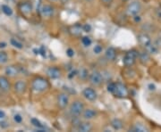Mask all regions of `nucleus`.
Returning a JSON list of instances; mask_svg holds the SVG:
<instances>
[{
    "mask_svg": "<svg viewBox=\"0 0 161 132\" xmlns=\"http://www.w3.org/2000/svg\"><path fill=\"white\" fill-rule=\"evenodd\" d=\"M50 87V83L43 77H36L31 81V88L35 92L47 91Z\"/></svg>",
    "mask_w": 161,
    "mask_h": 132,
    "instance_id": "f257e3e1",
    "label": "nucleus"
},
{
    "mask_svg": "<svg viewBox=\"0 0 161 132\" xmlns=\"http://www.w3.org/2000/svg\"><path fill=\"white\" fill-rule=\"evenodd\" d=\"M112 95L117 98H127L129 95V90L125 84H123L121 82H116L115 84V88H114Z\"/></svg>",
    "mask_w": 161,
    "mask_h": 132,
    "instance_id": "f03ea898",
    "label": "nucleus"
},
{
    "mask_svg": "<svg viewBox=\"0 0 161 132\" xmlns=\"http://www.w3.org/2000/svg\"><path fill=\"white\" fill-rule=\"evenodd\" d=\"M142 9V4L137 0H134L131 3H129L128 6H126V13L129 16L134 17V16H137L141 13Z\"/></svg>",
    "mask_w": 161,
    "mask_h": 132,
    "instance_id": "7ed1b4c3",
    "label": "nucleus"
},
{
    "mask_svg": "<svg viewBox=\"0 0 161 132\" xmlns=\"http://www.w3.org/2000/svg\"><path fill=\"white\" fill-rule=\"evenodd\" d=\"M84 109L85 108H84L83 102L80 101V100H75V101H74L73 103H71L69 111L70 114H71V115L73 117H78V116H80L82 114V112H83Z\"/></svg>",
    "mask_w": 161,
    "mask_h": 132,
    "instance_id": "20e7f679",
    "label": "nucleus"
},
{
    "mask_svg": "<svg viewBox=\"0 0 161 132\" xmlns=\"http://www.w3.org/2000/svg\"><path fill=\"white\" fill-rule=\"evenodd\" d=\"M139 52L135 49H132V50H129L126 52L125 57H124V64L125 66L126 67H132V65L135 63L137 58H138Z\"/></svg>",
    "mask_w": 161,
    "mask_h": 132,
    "instance_id": "39448f33",
    "label": "nucleus"
},
{
    "mask_svg": "<svg viewBox=\"0 0 161 132\" xmlns=\"http://www.w3.org/2000/svg\"><path fill=\"white\" fill-rule=\"evenodd\" d=\"M89 81L93 86L99 87L103 82V75L98 71H93L89 76Z\"/></svg>",
    "mask_w": 161,
    "mask_h": 132,
    "instance_id": "423d86ee",
    "label": "nucleus"
},
{
    "mask_svg": "<svg viewBox=\"0 0 161 132\" xmlns=\"http://www.w3.org/2000/svg\"><path fill=\"white\" fill-rule=\"evenodd\" d=\"M57 103L60 109H65L69 104V96L66 93H60L57 98Z\"/></svg>",
    "mask_w": 161,
    "mask_h": 132,
    "instance_id": "0eeeda50",
    "label": "nucleus"
},
{
    "mask_svg": "<svg viewBox=\"0 0 161 132\" xmlns=\"http://www.w3.org/2000/svg\"><path fill=\"white\" fill-rule=\"evenodd\" d=\"M82 96L89 101H96L98 98V94L92 87H85L82 90Z\"/></svg>",
    "mask_w": 161,
    "mask_h": 132,
    "instance_id": "6e6552de",
    "label": "nucleus"
},
{
    "mask_svg": "<svg viewBox=\"0 0 161 132\" xmlns=\"http://www.w3.org/2000/svg\"><path fill=\"white\" fill-rule=\"evenodd\" d=\"M68 32L73 37H80L83 32V27L80 23H75L68 27Z\"/></svg>",
    "mask_w": 161,
    "mask_h": 132,
    "instance_id": "1a4fd4ad",
    "label": "nucleus"
},
{
    "mask_svg": "<svg viewBox=\"0 0 161 132\" xmlns=\"http://www.w3.org/2000/svg\"><path fill=\"white\" fill-rule=\"evenodd\" d=\"M47 75L48 78H50L52 80H57V79H59L62 75V71L61 70L59 69L58 67H56V66H51L49 68H47Z\"/></svg>",
    "mask_w": 161,
    "mask_h": 132,
    "instance_id": "9d476101",
    "label": "nucleus"
},
{
    "mask_svg": "<svg viewBox=\"0 0 161 132\" xmlns=\"http://www.w3.org/2000/svg\"><path fill=\"white\" fill-rule=\"evenodd\" d=\"M18 8H19L20 12L23 14H25V15L31 13V12H32V5H31V2H27V1L20 3L19 6H18Z\"/></svg>",
    "mask_w": 161,
    "mask_h": 132,
    "instance_id": "9b49d317",
    "label": "nucleus"
},
{
    "mask_svg": "<svg viewBox=\"0 0 161 132\" xmlns=\"http://www.w3.org/2000/svg\"><path fill=\"white\" fill-rule=\"evenodd\" d=\"M138 41L139 43H140V45L144 46L145 48L148 46H150V44L152 43L150 36L147 34V33H145V32H143V33H140V34L138 35Z\"/></svg>",
    "mask_w": 161,
    "mask_h": 132,
    "instance_id": "f8f14e48",
    "label": "nucleus"
},
{
    "mask_svg": "<svg viewBox=\"0 0 161 132\" xmlns=\"http://www.w3.org/2000/svg\"><path fill=\"white\" fill-rule=\"evenodd\" d=\"M5 72H6V76L11 77V78H14V77H16L21 73V69L16 65H9L6 68Z\"/></svg>",
    "mask_w": 161,
    "mask_h": 132,
    "instance_id": "ddd939ff",
    "label": "nucleus"
},
{
    "mask_svg": "<svg viewBox=\"0 0 161 132\" xmlns=\"http://www.w3.org/2000/svg\"><path fill=\"white\" fill-rule=\"evenodd\" d=\"M0 89L3 93H8L11 89V84L6 76H0Z\"/></svg>",
    "mask_w": 161,
    "mask_h": 132,
    "instance_id": "4468645a",
    "label": "nucleus"
},
{
    "mask_svg": "<svg viewBox=\"0 0 161 132\" xmlns=\"http://www.w3.org/2000/svg\"><path fill=\"white\" fill-rule=\"evenodd\" d=\"M40 13H41V15L43 17L46 18H50L53 16L54 13H55V9L54 7L50 5H45L41 7L40 9Z\"/></svg>",
    "mask_w": 161,
    "mask_h": 132,
    "instance_id": "2eb2a0df",
    "label": "nucleus"
},
{
    "mask_svg": "<svg viewBox=\"0 0 161 132\" xmlns=\"http://www.w3.org/2000/svg\"><path fill=\"white\" fill-rule=\"evenodd\" d=\"M82 118L86 121H90V120H92L94 118L97 117L98 115V112L96 110L92 109V108H88V109H84L83 112H82Z\"/></svg>",
    "mask_w": 161,
    "mask_h": 132,
    "instance_id": "dca6fc26",
    "label": "nucleus"
},
{
    "mask_svg": "<svg viewBox=\"0 0 161 132\" xmlns=\"http://www.w3.org/2000/svg\"><path fill=\"white\" fill-rule=\"evenodd\" d=\"M14 91L18 94H24L27 90L28 87H27V83L25 81H18L14 83Z\"/></svg>",
    "mask_w": 161,
    "mask_h": 132,
    "instance_id": "f3484780",
    "label": "nucleus"
},
{
    "mask_svg": "<svg viewBox=\"0 0 161 132\" xmlns=\"http://www.w3.org/2000/svg\"><path fill=\"white\" fill-rule=\"evenodd\" d=\"M93 127H92V123L89 121H80V125L77 128V130L80 132H89L92 131Z\"/></svg>",
    "mask_w": 161,
    "mask_h": 132,
    "instance_id": "a211bd4d",
    "label": "nucleus"
},
{
    "mask_svg": "<svg viewBox=\"0 0 161 132\" xmlns=\"http://www.w3.org/2000/svg\"><path fill=\"white\" fill-rule=\"evenodd\" d=\"M105 57L110 62L115 61V58H116V50L114 47H108L105 52Z\"/></svg>",
    "mask_w": 161,
    "mask_h": 132,
    "instance_id": "6ab92c4d",
    "label": "nucleus"
},
{
    "mask_svg": "<svg viewBox=\"0 0 161 132\" xmlns=\"http://www.w3.org/2000/svg\"><path fill=\"white\" fill-rule=\"evenodd\" d=\"M111 127L115 129V130H119L122 129L124 127V122L121 121L120 119H114L111 121Z\"/></svg>",
    "mask_w": 161,
    "mask_h": 132,
    "instance_id": "aec40b11",
    "label": "nucleus"
},
{
    "mask_svg": "<svg viewBox=\"0 0 161 132\" xmlns=\"http://www.w3.org/2000/svg\"><path fill=\"white\" fill-rule=\"evenodd\" d=\"M138 57L140 58V61L143 63V64L147 63V62L150 60V55H149V53H148L147 51L139 53Z\"/></svg>",
    "mask_w": 161,
    "mask_h": 132,
    "instance_id": "412c9836",
    "label": "nucleus"
},
{
    "mask_svg": "<svg viewBox=\"0 0 161 132\" xmlns=\"http://www.w3.org/2000/svg\"><path fill=\"white\" fill-rule=\"evenodd\" d=\"M31 124L34 127H36L38 129H45V126H44L38 119L32 118V119H31Z\"/></svg>",
    "mask_w": 161,
    "mask_h": 132,
    "instance_id": "4be33fe9",
    "label": "nucleus"
},
{
    "mask_svg": "<svg viewBox=\"0 0 161 132\" xmlns=\"http://www.w3.org/2000/svg\"><path fill=\"white\" fill-rule=\"evenodd\" d=\"M8 62V55L5 51H0V64H5Z\"/></svg>",
    "mask_w": 161,
    "mask_h": 132,
    "instance_id": "5701e85b",
    "label": "nucleus"
},
{
    "mask_svg": "<svg viewBox=\"0 0 161 132\" xmlns=\"http://www.w3.org/2000/svg\"><path fill=\"white\" fill-rule=\"evenodd\" d=\"M130 131H140V132H143V131H148V129L146 128H144L143 126L142 125H139V124H136L134 126L130 129Z\"/></svg>",
    "mask_w": 161,
    "mask_h": 132,
    "instance_id": "b1692460",
    "label": "nucleus"
},
{
    "mask_svg": "<svg viewBox=\"0 0 161 132\" xmlns=\"http://www.w3.org/2000/svg\"><path fill=\"white\" fill-rule=\"evenodd\" d=\"M2 11L3 13L7 15V16H11L12 14H13V10H12V8L10 6H6V5H4V6H2Z\"/></svg>",
    "mask_w": 161,
    "mask_h": 132,
    "instance_id": "393cba45",
    "label": "nucleus"
},
{
    "mask_svg": "<svg viewBox=\"0 0 161 132\" xmlns=\"http://www.w3.org/2000/svg\"><path fill=\"white\" fill-rule=\"evenodd\" d=\"M11 44L13 45V46H14V47H16V48H19V49H22L23 47V44L20 42V41H18L16 39H12L11 40Z\"/></svg>",
    "mask_w": 161,
    "mask_h": 132,
    "instance_id": "a878e982",
    "label": "nucleus"
},
{
    "mask_svg": "<svg viewBox=\"0 0 161 132\" xmlns=\"http://www.w3.org/2000/svg\"><path fill=\"white\" fill-rule=\"evenodd\" d=\"M81 43L85 46H91L92 45V40H91V38H89L87 36H84V37L81 38Z\"/></svg>",
    "mask_w": 161,
    "mask_h": 132,
    "instance_id": "bb28decb",
    "label": "nucleus"
},
{
    "mask_svg": "<svg viewBox=\"0 0 161 132\" xmlns=\"http://www.w3.org/2000/svg\"><path fill=\"white\" fill-rule=\"evenodd\" d=\"M113 2H114V0H100L101 5L105 6V7H107V8H108V7L112 6Z\"/></svg>",
    "mask_w": 161,
    "mask_h": 132,
    "instance_id": "cd10ccee",
    "label": "nucleus"
},
{
    "mask_svg": "<svg viewBox=\"0 0 161 132\" xmlns=\"http://www.w3.org/2000/svg\"><path fill=\"white\" fill-rule=\"evenodd\" d=\"M102 50H103V47H102V46H100V45H97V46H94V48H93V52L95 54H97V55L100 54L102 52Z\"/></svg>",
    "mask_w": 161,
    "mask_h": 132,
    "instance_id": "c85d7f7f",
    "label": "nucleus"
},
{
    "mask_svg": "<svg viewBox=\"0 0 161 132\" xmlns=\"http://www.w3.org/2000/svg\"><path fill=\"white\" fill-rule=\"evenodd\" d=\"M14 120L15 122H17V123H21L23 121V117L20 114H15L14 116Z\"/></svg>",
    "mask_w": 161,
    "mask_h": 132,
    "instance_id": "c756f323",
    "label": "nucleus"
},
{
    "mask_svg": "<svg viewBox=\"0 0 161 132\" xmlns=\"http://www.w3.org/2000/svg\"><path fill=\"white\" fill-rule=\"evenodd\" d=\"M115 83H114V82H111V83H109L108 84V91L109 92V93H113V91H114V88H115Z\"/></svg>",
    "mask_w": 161,
    "mask_h": 132,
    "instance_id": "7c9ffc66",
    "label": "nucleus"
},
{
    "mask_svg": "<svg viewBox=\"0 0 161 132\" xmlns=\"http://www.w3.org/2000/svg\"><path fill=\"white\" fill-rule=\"evenodd\" d=\"M66 55H67L69 57H73V56L75 55V51H74L73 49H71V48H68L67 51H66Z\"/></svg>",
    "mask_w": 161,
    "mask_h": 132,
    "instance_id": "2f4dec72",
    "label": "nucleus"
},
{
    "mask_svg": "<svg viewBox=\"0 0 161 132\" xmlns=\"http://www.w3.org/2000/svg\"><path fill=\"white\" fill-rule=\"evenodd\" d=\"M82 27H83V31H85V32H89L92 29L89 24H84V25H82Z\"/></svg>",
    "mask_w": 161,
    "mask_h": 132,
    "instance_id": "473e14b6",
    "label": "nucleus"
},
{
    "mask_svg": "<svg viewBox=\"0 0 161 132\" xmlns=\"http://www.w3.org/2000/svg\"><path fill=\"white\" fill-rule=\"evenodd\" d=\"M156 15H157L158 19L161 22V6L159 9H157V10H156Z\"/></svg>",
    "mask_w": 161,
    "mask_h": 132,
    "instance_id": "72a5a7b5",
    "label": "nucleus"
},
{
    "mask_svg": "<svg viewBox=\"0 0 161 132\" xmlns=\"http://www.w3.org/2000/svg\"><path fill=\"white\" fill-rule=\"evenodd\" d=\"M6 117V114H5V112L4 111H2V110H0V119H4Z\"/></svg>",
    "mask_w": 161,
    "mask_h": 132,
    "instance_id": "f704fd0d",
    "label": "nucleus"
},
{
    "mask_svg": "<svg viewBox=\"0 0 161 132\" xmlns=\"http://www.w3.org/2000/svg\"><path fill=\"white\" fill-rule=\"evenodd\" d=\"M6 45V43H0V48H1V47H5Z\"/></svg>",
    "mask_w": 161,
    "mask_h": 132,
    "instance_id": "c9c22d12",
    "label": "nucleus"
},
{
    "mask_svg": "<svg viewBox=\"0 0 161 132\" xmlns=\"http://www.w3.org/2000/svg\"><path fill=\"white\" fill-rule=\"evenodd\" d=\"M2 93H3V91H2V90H1V89H0V98H1V97H2Z\"/></svg>",
    "mask_w": 161,
    "mask_h": 132,
    "instance_id": "e433bc0d",
    "label": "nucleus"
},
{
    "mask_svg": "<svg viewBox=\"0 0 161 132\" xmlns=\"http://www.w3.org/2000/svg\"><path fill=\"white\" fill-rule=\"evenodd\" d=\"M48 1H50V2H55V1H58V0H48Z\"/></svg>",
    "mask_w": 161,
    "mask_h": 132,
    "instance_id": "4c0bfd02",
    "label": "nucleus"
},
{
    "mask_svg": "<svg viewBox=\"0 0 161 132\" xmlns=\"http://www.w3.org/2000/svg\"><path fill=\"white\" fill-rule=\"evenodd\" d=\"M86 1H88V2H92V1H93V0H86Z\"/></svg>",
    "mask_w": 161,
    "mask_h": 132,
    "instance_id": "58836bf2",
    "label": "nucleus"
},
{
    "mask_svg": "<svg viewBox=\"0 0 161 132\" xmlns=\"http://www.w3.org/2000/svg\"><path fill=\"white\" fill-rule=\"evenodd\" d=\"M144 1H145V2H149L150 0H144Z\"/></svg>",
    "mask_w": 161,
    "mask_h": 132,
    "instance_id": "ea45409f",
    "label": "nucleus"
},
{
    "mask_svg": "<svg viewBox=\"0 0 161 132\" xmlns=\"http://www.w3.org/2000/svg\"><path fill=\"white\" fill-rule=\"evenodd\" d=\"M122 1H124V2H126V1H128V0H122Z\"/></svg>",
    "mask_w": 161,
    "mask_h": 132,
    "instance_id": "a19ab883",
    "label": "nucleus"
},
{
    "mask_svg": "<svg viewBox=\"0 0 161 132\" xmlns=\"http://www.w3.org/2000/svg\"><path fill=\"white\" fill-rule=\"evenodd\" d=\"M160 6H161V3H160Z\"/></svg>",
    "mask_w": 161,
    "mask_h": 132,
    "instance_id": "79ce46f5",
    "label": "nucleus"
}]
</instances>
